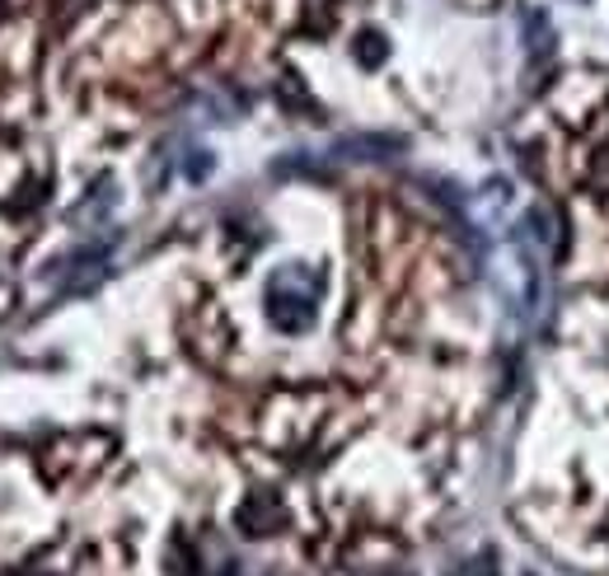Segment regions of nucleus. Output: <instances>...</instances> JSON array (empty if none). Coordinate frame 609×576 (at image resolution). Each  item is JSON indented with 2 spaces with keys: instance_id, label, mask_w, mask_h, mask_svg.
I'll return each instance as SVG.
<instances>
[{
  "instance_id": "nucleus-8",
  "label": "nucleus",
  "mask_w": 609,
  "mask_h": 576,
  "mask_svg": "<svg viewBox=\"0 0 609 576\" xmlns=\"http://www.w3.org/2000/svg\"><path fill=\"white\" fill-rule=\"evenodd\" d=\"M572 6H586V0H572Z\"/></svg>"
},
{
  "instance_id": "nucleus-6",
  "label": "nucleus",
  "mask_w": 609,
  "mask_h": 576,
  "mask_svg": "<svg viewBox=\"0 0 609 576\" xmlns=\"http://www.w3.org/2000/svg\"><path fill=\"white\" fill-rule=\"evenodd\" d=\"M455 576H498V572H492V558H479V563H464Z\"/></svg>"
},
{
  "instance_id": "nucleus-2",
  "label": "nucleus",
  "mask_w": 609,
  "mask_h": 576,
  "mask_svg": "<svg viewBox=\"0 0 609 576\" xmlns=\"http://www.w3.org/2000/svg\"><path fill=\"white\" fill-rule=\"evenodd\" d=\"M239 525H244V535H273V529L282 525V506L273 492H254L249 501L239 506Z\"/></svg>"
},
{
  "instance_id": "nucleus-3",
  "label": "nucleus",
  "mask_w": 609,
  "mask_h": 576,
  "mask_svg": "<svg viewBox=\"0 0 609 576\" xmlns=\"http://www.w3.org/2000/svg\"><path fill=\"white\" fill-rule=\"evenodd\" d=\"M521 42H525V52L539 61V57H549L553 52V19L544 6H530L521 14Z\"/></svg>"
},
{
  "instance_id": "nucleus-7",
  "label": "nucleus",
  "mask_w": 609,
  "mask_h": 576,
  "mask_svg": "<svg viewBox=\"0 0 609 576\" xmlns=\"http://www.w3.org/2000/svg\"><path fill=\"white\" fill-rule=\"evenodd\" d=\"M207 169H212V159H207V155H202V150H197V159H193V165H188V174H193V178H202V174H207Z\"/></svg>"
},
{
  "instance_id": "nucleus-4",
  "label": "nucleus",
  "mask_w": 609,
  "mask_h": 576,
  "mask_svg": "<svg viewBox=\"0 0 609 576\" xmlns=\"http://www.w3.org/2000/svg\"><path fill=\"white\" fill-rule=\"evenodd\" d=\"M352 57L366 66V71H380L385 66V57H390V42H385V33H375V29H361L356 33V42H352Z\"/></svg>"
},
{
  "instance_id": "nucleus-1",
  "label": "nucleus",
  "mask_w": 609,
  "mask_h": 576,
  "mask_svg": "<svg viewBox=\"0 0 609 576\" xmlns=\"http://www.w3.org/2000/svg\"><path fill=\"white\" fill-rule=\"evenodd\" d=\"M320 295H324V276L305 267V263H286L273 272L267 282V319H273L277 333H305L314 329V314H320Z\"/></svg>"
},
{
  "instance_id": "nucleus-5",
  "label": "nucleus",
  "mask_w": 609,
  "mask_h": 576,
  "mask_svg": "<svg viewBox=\"0 0 609 576\" xmlns=\"http://www.w3.org/2000/svg\"><path fill=\"white\" fill-rule=\"evenodd\" d=\"M337 150L352 159H385L390 150H399V141H390V136H352V141H343Z\"/></svg>"
}]
</instances>
